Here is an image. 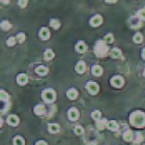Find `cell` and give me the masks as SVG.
<instances>
[{
    "label": "cell",
    "instance_id": "5b68a950",
    "mask_svg": "<svg viewBox=\"0 0 145 145\" xmlns=\"http://www.w3.org/2000/svg\"><path fill=\"white\" fill-rule=\"evenodd\" d=\"M111 84L112 86L116 88H120L123 85V79L121 78L120 76H115L111 79Z\"/></svg>",
    "mask_w": 145,
    "mask_h": 145
},
{
    "label": "cell",
    "instance_id": "30bf717a",
    "mask_svg": "<svg viewBox=\"0 0 145 145\" xmlns=\"http://www.w3.org/2000/svg\"><path fill=\"white\" fill-rule=\"evenodd\" d=\"M17 82H18L20 85H25L28 82V77L25 74H20L17 77Z\"/></svg>",
    "mask_w": 145,
    "mask_h": 145
},
{
    "label": "cell",
    "instance_id": "74e56055",
    "mask_svg": "<svg viewBox=\"0 0 145 145\" xmlns=\"http://www.w3.org/2000/svg\"><path fill=\"white\" fill-rule=\"evenodd\" d=\"M1 2L4 3V4H7L9 2V0H1Z\"/></svg>",
    "mask_w": 145,
    "mask_h": 145
},
{
    "label": "cell",
    "instance_id": "3957f363",
    "mask_svg": "<svg viewBox=\"0 0 145 145\" xmlns=\"http://www.w3.org/2000/svg\"><path fill=\"white\" fill-rule=\"evenodd\" d=\"M42 99L47 103H53L56 99V94L53 89H46L42 91Z\"/></svg>",
    "mask_w": 145,
    "mask_h": 145
},
{
    "label": "cell",
    "instance_id": "8fae6325",
    "mask_svg": "<svg viewBox=\"0 0 145 145\" xmlns=\"http://www.w3.org/2000/svg\"><path fill=\"white\" fill-rule=\"evenodd\" d=\"M67 97H69L70 100H76V99H77V97H78V91L76 90L75 88H71V89H69V90H67Z\"/></svg>",
    "mask_w": 145,
    "mask_h": 145
},
{
    "label": "cell",
    "instance_id": "ffe728a7",
    "mask_svg": "<svg viewBox=\"0 0 145 145\" xmlns=\"http://www.w3.org/2000/svg\"><path fill=\"white\" fill-rule=\"evenodd\" d=\"M36 72L40 76H45V75H47V72H48V69L46 67H44V65H40V67H36Z\"/></svg>",
    "mask_w": 145,
    "mask_h": 145
},
{
    "label": "cell",
    "instance_id": "8d00e7d4",
    "mask_svg": "<svg viewBox=\"0 0 145 145\" xmlns=\"http://www.w3.org/2000/svg\"><path fill=\"white\" fill-rule=\"evenodd\" d=\"M116 1H117V0H106L107 3H115Z\"/></svg>",
    "mask_w": 145,
    "mask_h": 145
},
{
    "label": "cell",
    "instance_id": "f1b7e54d",
    "mask_svg": "<svg viewBox=\"0 0 145 145\" xmlns=\"http://www.w3.org/2000/svg\"><path fill=\"white\" fill-rule=\"evenodd\" d=\"M75 134L78 135V136L82 135V134H83V127H82L81 125H77V127H75Z\"/></svg>",
    "mask_w": 145,
    "mask_h": 145
},
{
    "label": "cell",
    "instance_id": "8992f818",
    "mask_svg": "<svg viewBox=\"0 0 145 145\" xmlns=\"http://www.w3.org/2000/svg\"><path fill=\"white\" fill-rule=\"evenodd\" d=\"M102 22H103V19L101 17L100 15H95L94 17H92L90 20V25L91 26H93V27H97V26H100L102 24Z\"/></svg>",
    "mask_w": 145,
    "mask_h": 145
},
{
    "label": "cell",
    "instance_id": "7a4b0ae2",
    "mask_svg": "<svg viewBox=\"0 0 145 145\" xmlns=\"http://www.w3.org/2000/svg\"><path fill=\"white\" fill-rule=\"evenodd\" d=\"M108 46L105 44L104 42L100 40V42H97V45L94 47V52H95V55L99 56V57H104L108 54Z\"/></svg>",
    "mask_w": 145,
    "mask_h": 145
},
{
    "label": "cell",
    "instance_id": "4fadbf2b",
    "mask_svg": "<svg viewBox=\"0 0 145 145\" xmlns=\"http://www.w3.org/2000/svg\"><path fill=\"white\" fill-rule=\"evenodd\" d=\"M107 127H108L109 130L112 131V132H116V131L118 130V124H117V122L114 120L109 121L108 124H107Z\"/></svg>",
    "mask_w": 145,
    "mask_h": 145
},
{
    "label": "cell",
    "instance_id": "9a60e30c",
    "mask_svg": "<svg viewBox=\"0 0 145 145\" xmlns=\"http://www.w3.org/2000/svg\"><path fill=\"white\" fill-rule=\"evenodd\" d=\"M76 71L79 74H83L85 72V63L83 61H79L77 65H76Z\"/></svg>",
    "mask_w": 145,
    "mask_h": 145
},
{
    "label": "cell",
    "instance_id": "1f68e13d",
    "mask_svg": "<svg viewBox=\"0 0 145 145\" xmlns=\"http://www.w3.org/2000/svg\"><path fill=\"white\" fill-rule=\"evenodd\" d=\"M138 17H139L141 20H145V8L140 9L139 12H138Z\"/></svg>",
    "mask_w": 145,
    "mask_h": 145
},
{
    "label": "cell",
    "instance_id": "f546056e",
    "mask_svg": "<svg viewBox=\"0 0 145 145\" xmlns=\"http://www.w3.org/2000/svg\"><path fill=\"white\" fill-rule=\"evenodd\" d=\"M6 44L8 46H15V44H16V37L15 36H10L8 39H7V42H6Z\"/></svg>",
    "mask_w": 145,
    "mask_h": 145
},
{
    "label": "cell",
    "instance_id": "9c48e42d",
    "mask_svg": "<svg viewBox=\"0 0 145 145\" xmlns=\"http://www.w3.org/2000/svg\"><path fill=\"white\" fill-rule=\"evenodd\" d=\"M39 36H40V39H44V40H46V39H49V36H50V31H49L48 28H42L40 29V31H39Z\"/></svg>",
    "mask_w": 145,
    "mask_h": 145
},
{
    "label": "cell",
    "instance_id": "ac0fdd59",
    "mask_svg": "<svg viewBox=\"0 0 145 145\" xmlns=\"http://www.w3.org/2000/svg\"><path fill=\"white\" fill-rule=\"evenodd\" d=\"M91 71H92V74L94 76H101L103 74V69L100 65H94V67H92Z\"/></svg>",
    "mask_w": 145,
    "mask_h": 145
},
{
    "label": "cell",
    "instance_id": "7c38bea8",
    "mask_svg": "<svg viewBox=\"0 0 145 145\" xmlns=\"http://www.w3.org/2000/svg\"><path fill=\"white\" fill-rule=\"evenodd\" d=\"M76 50L79 52V53H84L86 51V45H85L84 42H79L76 46Z\"/></svg>",
    "mask_w": 145,
    "mask_h": 145
},
{
    "label": "cell",
    "instance_id": "e575fe53",
    "mask_svg": "<svg viewBox=\"0 0 145 145\" xmlns=\"http://www.w3.org/2000/svg\"><path fill=\"white\" fill-rule=\"evenodd\" d=\"M19 5L21 7H25L27 5V0H19Z\"/></svg>",
    "mask_w": 145,
    "mask_h": 145
},
{
    "label": "cell",
    "instance_id": "2e32d148",
    "mask_svg": "<svg viewBox=\"0 0 145 145\" xmlns=\"http://www.w3.org/2000/svg\"><path fill=\"white\" fill-rule=\"evenodd\" d=\"M48 130L50 133H57V132H59V125H58L57 123H50L48 125Z\"/></svg>",
    "mask_w": 145,
    "mask_h": 145
},
{
    "label": "cell",
    "instance_id": "ba28073f",
    "mask_svg": "<svg viewBox=\"0 0 145 145\" xmlns=\"http://www.w3.org/2000/svg\"><path fill=\"white\" fill-rule=\"evenodd\" d=\"M7 123L12 125V127H16L19 123V118L16 115H9L7 117Z\"/></svg>",
    "mask_w": 145,
    "mask_h": 145
},
{
    "label": "cell",
    "instance_id": "83f0119b",
    "mask_svg": "<svg viewBox=\"0 0 145 145\" xmlns=\"http://www.w3.org/2000/svg\"><path fill=\"white\" fill-rule=\"evenodd\" d=\"M10 23H9L8 21H3L2 23H1V28H2L3 30H8L9 28H10Z\"/></svg>",
    "mask_w": 145,
    "mask_h": 145
},
{
    "label": "cell",
    "instance_id": "d4e9b609",
    "mask_svg": "<svg viewBox=\"0 0 145 145\" xmlns=\"http://www.w3.org/2000/svg\"><path fill=\"white\" fill-rule=\"evenodd\" d=\"M143 40V35L140 32H138V33H136L135 35H134V42H137V44H140V42Z\"/></svg>",
    "mask_w": 145,
    "mask_h": 145
},
{
    "label": "cell",
    "instance_id": "4dcf8cb0",
    "mask_svg": "<svg viewBox=\"0 0 145 145\" xmlns=\"http://www.w3.org/2000/svg\"><path fill=\"white\" fill-rule=\"evenodd\" d=\"M113 35H112L111 33L107 34L106 36H105V42H107V44H111V42H113Z\"/></svg>",
    "mask_w": 145,
    "mask_h": 145
},
{
    "label": "cell",
    "instance_id": "836d02e7",
    "mask_svg": "<svg viewBox=\"0 0 145 145\" xmlns=\"http://www.w3.org/2000/svg\"><path fill=\"white\" fill-rule=\"evenodd\" d=\"M7 97H8V95H7V93H6L4 90H1V100L4 101V100H7Z\"/></svg>",
    "mask_w": 145,
    "mask_h": 145
},
{
    "label": "cell",
    "instance_id": "44dd1931",
    "mask_svg": "<svg viewBox=\"0 0 145 145\" xmlns=\"http://www.w3.org/2000/svg\"><path fill=\"white\" fill-rule=\"evenodd\" d=\"M54 57V52L48 49V50H46L45 51V59L46 60H51L52 58Z\"/></svg>",
    "mask_w": 145,
    "mask_h": 145
},
{
    "label": "cell",
    "instance_id": "d6986e66",
    "mask_svg": "<svg viewBox=\"0 0 145 145\" xmlns=\"http://www.w3.org/2000/svg\"><path fill=\"white\" fill-rule=\"evenodd\" d=\"M131 26L133 28H137L140 26V20L139 18H137V17H133V18H131Z\"/></svg>",
    "mask_w": 145,
    "mask_h": 145
},
{
    "label": "cell",
    "instance_id": "d6a6232c",
    "mask_svg": "<svg viewBox=\"0 0 145 145\" xmlns=\"http://www.w3.org/2000/svg\"><path fill=\"white\" fill-rule=\"evenodd\" d=\"M17 39H18L19 42H23L25 40V34L24 33H19L17 35Z\"/></svg>",
    "mask_w": 145,
    "mask_h": 145
},
{
    "label": "cell",
    "instance_id": "d590c367",
    "mask_svg": "<svg viewBox=\"0 0 145 145\" xmlns=\"http://www.w3.org/2000/svg\"><path fill=\"white\" fill-rule=\"evenodd\" d=\"M35 145H48V144H47V143H46L45 141H42V140H40V141H37Z\"/></svg>",
    "mask_w": 145,
    "mask_h": 145
},
{
    "label": "cell",
    "instance_id": "7402d4cb",
    "mask_svg": "<svg viewBox=\"0 0 145 145\" xmlns=\"http://www.w3.org/2000/svg\"><path fill=\"white\" fill-rule=\"evenodd\" d=\"M123 139L127 141V142H130L133 140V133L131 131H127L125 133L123 134Z\"/></svg>",
    "mask_w": 145,
    "mask_h": 145
},
{
    "label": "cell",
    "instance_id": "cb8c5ba5",
    "mask_svg": "<svg viewBox=\"0 0 145 145\" xmlns=\"http://www.w3.org/2000/svg\"><path fill=\"white\" fill-rule=\"evenodd\" d=\"M50 25L54 29H58V28L60 27V22L58 21V20H56V19H52L51 22H50Z\"/></svg>",
    "mask_w": 145,
    "mask_h": 145
},
{
    "label": "cell",
    "instance_id": "f35d334b",
    "mask_svg": "<svg viewBox=\"0 0 145 145\" xmlns=\"http://www.w3.org/2000/svg\"><path fill=\"white\" fill-rule=\"evenodd\" d=\"M142 57L145 59V48L143 49V51H142Z\"/></svg>",
    "mask_w": 145,
    "mask_h": 145
},
{
    "label": "cell",
    "instance_id": "277c9868",
    "mask_svg": "<svg viewBox=\"0 0 145 145\" xmlns=\"http://www.w3.org/2000/svg\"><path fill=\"white\" fill-rule=\"evenodd\" d=\"M86 88L91 94H97L99 92V85L95 82H88L86 84Z\"/></svg>",
    "mask_w": 145,
    "mask_h": 145
},
{
    "label": "cell",
    "instance_id": "484cf974",
    "mask_svg": "<svg viewBox=\"0 0 145 145\" xmlns=\"http://www.w3.org/2000/svg\"><path fill=\"white\" fill-rule=\"evenodd\" d=\"M106 124H107L106 119H102V120L97 121V127H99L100 130H104V129L106 127Z\"/></svg>",
    "mask_w": 145,
    "mask_h": 145
},
{
    "label": "cell",
    "instance_id": "5bb4252c",
    "mask_svg": "<svg viewBox=\"0 0 145 145\" xmlns=\"http://www.w3.org/2000/svg\"><path fill=\"white\" fill-rule=\"evenodd\" d=\"M45 112H46V108L44 105H37V106H35V108H34V113H35L36 115H42Z\"/></svg>",
    "mask_w": 145,
    "mask_h": 145
},
{
    "label": "cell",
    "instance_id": "ab89813d",
    "mask_svg": "<svg viewBox=\"0 0 145 145\" xmlns=\"http://www.w3.org/2000/svg\"><path fill=\"white\" fill-rule=\"evenodd\" d=\"M144 77H145V71H144Z\"/></svg>",
    "mask_w": 145,
    "mask_h": 145
},
{
    "label": "cell",
    "instance_id": "6da1fadb",
    "mask_svg": "<svg viewBox=\"0 0 145 145\" xmlns=\"http://www.w3.org/2000/svg\"><path fill=\"white\" fill-rule=\"evenodd\" d=\"M130 122L132 125L136 127H145V114L141 111L134 112L131 115Z\"/></svg>",
    "mask_w": 145,
    "mask_h": 145
},
{
    "label": "cell",
    "instance_id": "4316f807",
    "mask_svg": "<svg viewBox=\"0 0 145 145\" xmlns=\"http://www.w3.org/2000/svg\"><path fill=\"white\" fill-rule=\"evenodd\" d=\"M91 117H92V119H94V120L99 121L101 118V112L97 111V110H95V111L92 112V114H91Z\"/></svg>",
    "mask_w": 145,
    "mask_h": 145
},
{
    "label": "cell",
    "instance_id": "603a6c76",
    "mask_svg": "<svg viewBox=\"0 0 145 145\" xmlns=\"http://www.w3.org/2000/svg\"><path fill=\"white\" fill-rule=\"evenodd\" d=\"M25 141L21 136H17L14 139V145H24Z\"/></svg>",
    "mask_w": 145,
    "mask_h": 145
},
{
    "label": "cell",
    "instance_id": "60d3db41",
    "mask_svg": "<svg viewBox=\"0 0 145 145\" xmlns=\"http://www.w3.org/2000/svg\"><path fill=\"white\" fill-rule=\"evenodd\" d=\"M144 145H145V144H144Z\"/></svg>",
    "mask_w": 145,
    "mask_h": 145
},
{
    "label": "cell",
    "instance_id": "e0dca14e",
    "mask_svg": "<svg viewBox=\"0 0 145 145\" xmlns=\"http://www.w3.org/2000/svg\"><path fill=\"white\" fill-rule=\"evenodd\" d=\"M110 56L112 58H119L121 56V51L117 48L112 49L111 52H110Z\"/></svg>",
    "mask_w": 145,
    "mask_h": 145
},
{
    "label": "cell",
    "instance_id": "52a82bcc",
    "mask_svg": "<svg viewBox=\"0 0 145 145\" xmlns=\"http://www.w3.org/2000/svg\"><path fill=\"white\" fill-rule=\"evenodd\" d=\"M69 118H70L72 121H76L79 117V111L76 108H71L69 110Z\"/></svg>",
    "mask_w": 145,
    "mask_h": 145
}]
</instances>
